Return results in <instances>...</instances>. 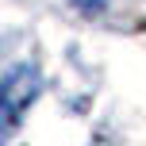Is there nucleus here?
Segmentation results:
<instances>
[{
    "label": "nucleus",
    "mask_w": 146,
    "mask_h": 146,
    "mask_svg": "<svg viewBox=\"0 0 146 146\" xmlns=\"http://www.w3.org/2000/svg\"><path fill=\"white\" fill-rule=\"evenodd\" d=\"M38 88H42V77H38L35 62H12L0 73V139L19 127L23 111L35 104Z\"/></svg>",
    "instance_id": "f257e3e1"
}]
</instances>
